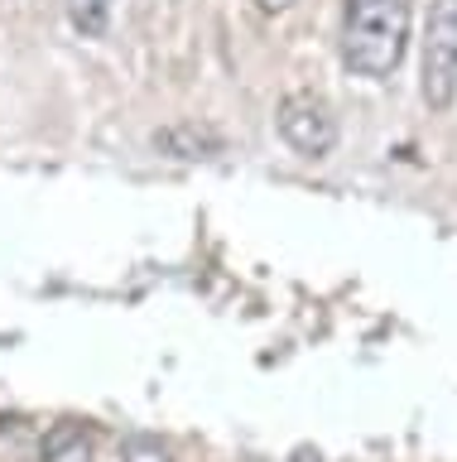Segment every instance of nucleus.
<instances>
[{"label": "nucleus", "mask_w": 457, "mask_h": 462, "mask_svg": "<svg viewBox=\"0 0 457 462\" xmlns=\"http://www.w3.org/2000/svg\"><path fill=\"white\" fill-rule=\"evenodd\" d=\"M154 144H160V150H169L174 159H212V154H222V135H217V130L193 125V121H178V125L160 130V135H154Z\"/></svg>", "instance_id": "nucleus-4"}, {"label": "nucleus", "mask_w": 457, "mask_h": 462, "mask_svg": "<svg viewBox=\"0 0 457 462\" xmlns=\"http://www.w3.org/2000/svg\"><path fill=\"white\" fill-rule=\"evenodd\" d=\"M414 0H347L342 10V63L366 82H385L405 63Z\"/></svg>", "instance_id": "nucleus-1"}, {"label": "nucleus", "mask_w": 457, "mask_h": 462, "mask_svg": "<svg viewBox=\"0 0 457 462\" xmlns=\"http://www.w3.org/2000/svg\"><path fill=\"white\" fill-rule=\"evenodd\" d=\"M255 5H260L265 14H284V10H289V5H294V0H255Z\"/></svg>", "instance_id": "nucleus-9"}, {"label": "nucleus", "mask_w": 457, "mask_h": 462, "mask_svg": "<svg viewBox=\"0 0 457 462\" xmlns=\"http://www.w3.org/2000/svg\"><path fill=\"white\" fill-rule=\"evenodd\" d=\"M289 462H323V453H318L313 443H298L294 453H289Z\"/></svg>", "instance_id": "nucleus-8"}, {"label": "nucleus", "mask_w": 457, "mask_h": 462, "mask_svg": "<svg viewBox=\"0 0 457 462\" xmlns=\"http://www.w3.org/2000/svg\"><path fill=\"white\" fill-rule=\"evenodd\" d=\"M275 130L298 159H327L337 150V111H333V101L323 92H313V87H298V92L279 97Z\"/></svg>", "instance_id": "nucleus-3"}, {"label": "nucleus", "mask_w": 457, "mask_h": 462, "mask_svg": "<svg viewBox=\"0 0 457 462\" xmlns=\"http://www.w3.org/2000/svg\"><path fill=\"white\" fill-rule=\"evenodd\" d=\"M419 97L428 111H452L457 101V0H434L419 49Z\"/></svg>", "instance_id": "nucleus-2"}, {"label": "nucleus", "mask_w": 457, "mask_h": 462, "mask_svg": "<svg viewBox=\"0 0 457 462\" xmlns=\"http://www.w3.org/2000/svg\"><path fill=\"white\" fill-rule=\"evenodd\" d=\"M63 5H68V24L82 39H102L111 29V14H116V0H63Z\"/></svg>", "instance_id": "nucleus-5"}, {"label": "nucleus", "mask_w": 457, "mask_h": 462, "mask_svg": "<svg viewBox=\"0 0 457 462\" xmlns=\"http://www.w3.org/2000/svg\"><path fill=\"white\" fill-rule=\"evenodd\" d=\"M44 462H96V453L78 424H59L44 439Z\"/></svg>", "instance_id": "nucleus-6"}, {"label": "nucleus", "mask_w": 457, "mask_h": 462, "mask_svg": "<svg viewBox=\"0 0 457 462\" xmlns=\"http://www.w3.org/2000/svg\"><path fill=\"white\" fill-rule=\"evenodd\" d=\"M125 462H169V453H164V443H154V439H135L125 448Z\"/></svg>", "instance_id": "nucleus-7"}]
</instances>
